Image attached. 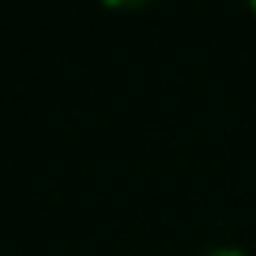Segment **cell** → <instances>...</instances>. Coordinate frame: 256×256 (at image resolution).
<instances>
[{
  "mask_svg": "<svg viewBox=\"0 0 256 256\" xmlns=\"http://www.w3.org/2000/svg\"><path fill=\"white\" fill-rule=\"evenodd\" d=\"M205 256H244L239 248H214V252H205Z\"/></svg>",
  "mask_w": 256,
  "mask_h": 256,
  "instance_id": "1",
  "label": "cell"
},
{
  "mask_svg": "<svg viewBox=\"0 0 256 256\" xmlns=\"http://www.w3.org/2000/svg\"><path fill=\"white\" fill-rule=\"evenodd\" d=\"M252 9H256V0H252Z\"/></svg>",
  "mask_w": 256,
  "mask_h": 256,
  "instance_id": "3",
  "label": "cell"
},
{
  "mask_svg": "<svg viewBox=\"0 0 256 256\" xmlns=\"http://www.w3.org/2000/svg\"><path fill=\"white\" fill-rule=\"evenodd\" d=\"M107 4H116V9H132V4H146V0H107Z\"/></svg>",
  "mask_w": 256,
  "mask_h": 256,
  "instance_id": "2",
  "label": "cell"
}]
</instances>
